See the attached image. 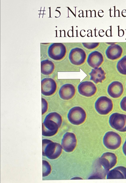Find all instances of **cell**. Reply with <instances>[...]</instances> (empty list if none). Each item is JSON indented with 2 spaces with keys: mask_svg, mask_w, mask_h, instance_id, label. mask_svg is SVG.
<instances>
[{
  "mask_svg": "<svg viewBox=\"0 0 126 183\" xmlns=\"http://www.w3.org/2000/svg\"><path fill=\"white\" fill-rule=\"evenodd\" d=\"M122 138L117 133L113 131H109L105 134L103 139V143L108 149L115 150L120 146Z\"/></svg>",
  "mask_w": 126,
  "mask_h": 183,
  "instance_id": "obj_1",
  "label": "cell"
},
{
  "mask_svg": "<svg viewBox=\"0 0 126 183\" xmlns=\"http://www.w3.org/2000/svg\"><path fill=\"white\" fill-rule=\"evenodd\" d=\"M86 117V114L84 110L78 106H75L71 108L67 115V118L69 122L76 125L83 123Z\"/></svg>",
  "mask_w": 126,
  "mask_h": 183,
  "instance_id": "obj_2",
  "label": "cell"
},
{
  "mask_svg": "<svg viewBox=\"0 0 126 183\" xmlns=\"http://www.w3.org/2000/svg\"><path fill=\"white\" fill-rule=\"evenodd\" d=\"M109 122L111 127L119 131L126 132V115L115 112L110 116Z\"/></svg>",
  "mask_w": 126,
  "mask_h": 183,
  "instance_id": "obj_3",
  "label": "cell"
},
{
  "mask_svg": "<svg viewBox=\"0 0 126 183\" xmlns=\"http://www.w3.org/2000/svg\"><path fill=\"white\" fill-rule=\"evenodd\" d=\"M95 108L97 112L101 115H106L112 110L113 104L112 100L107 96L99 97L95 103Z\"/></svg>",
  "mask_w": 126,
  "mask_h": 183,
  "instance_id": "obj_4",
  "label": "cell"
},
{
  "mask_svg": "<svg viewBox=\"0 0 126 183\" xmlns=\"http://www.w3.org/2000/svg\"><path fill=\"white\" fill-rule=\"evenodd\" d=\"M66 53L65 47L62 43H53L48 48V54L49 56L54 60H62L65 57Z\"/></svg>",
  "mask_w": 126,
  "mask_h": 183,
  "instance_id": "obj_5",
  "label": "cell"
},
{
  "mask_svg": "<svg viewBox=\"0 0 126 183\" xmlns=\"http://www.w3.org/2000/svg\"><path fill=\"white\" fill-rule=\"evenodd\" d=\"M86 58V54L82 49L76 48L72 49L69 55V59L73 64L80 65L84 63Z\"/></svg>",
  "mask_w": 126,
  "mask_h": 183,
  "instance_id": "obj_6",
  "label": "cell"
},
{
  "mask_svg": "<svg viewBox=\"0 0 126 183\" xmlns=\"http://www.w3.org/2000/svg\"><path fill=\"white\" fill-rule=\"evenodd\" d=\"M99 162L104 169L108 171L116 165L117 157L113 153L106 152L103 153L99 158Z\"/></svg>",
  "mask_w": 126,
  "mask_h": 183,
  "instance_id": "obj_7",
  "label": "cell"
},
{
  "mask_svg": "<svg viewBox=\"0 0 126 183\" xmlns=\"http://www.w3.org/2000/svg\"><path fill=\"white\" fill-rule=\"evenodd\" d=\"M77 139L75 134L67 132L64 135L61 142V146L66 152H71L73 150L77 144Z\"/></svg>",
  "mask_w": 126,
  "mask_h": 183,
  "instance_id": "obj_8",
  "label": "cell"
},
{
  "mask_svg": "<svg viewBox=\"0 0 126 183\" xmlns=\"http://www.w3.org/2000/svg\"><path fill=\"white\" fill-rule=\"evenodd\" d=\"M78 90L81 95L86 97H91L94 95L97 89L94 83L91 81H85L80 83L78 85Z\"/></svg>",
  "mask_w": 126,
  "mask_h": 183,
  "instance_id": "obj_9",
  "label": "cell"
},
{
  "mask_svg": "<svg viewBox=\"0 0 126 183\" xmlns=\"http://www.w3.org/2000/svg\"><path fill=\"white\" fill-rule=\"evenodd\" d=\"M41 93L44 95L49 96L56 92L57 84L53 79L50 78H45L41 81Z\"/></svg>",
  "mask_w": 126,
  "mask_h": 183,
  "instance_id": "obj_10",
  "label": "cell"
},
{
  "mask_svg": "<svg viewBox=\"0 0 126 183\" xmlns=\"http://www.w3.org/2000/svg\"><path fill=\"white\" fill-rule=\"evenodd\" d=\"M47 144L45 149H46L48 157L51 159H54L59 157L62 153V146L58 143L48 140Z\"/></svg>",
  "mask_w": 126,
  "mask_h": 183,
  "instance_id": "obj_11",
  "label": "cell"
},
{
  "mask_svg": "<svg viewBox=\"0 0 126 183\" xmlns=\"http://www.w3.org/2000/svg\"><path fill=\"white\" fill-rule=\"evenodd\" d=\"M59 128L54 121L45 118L42 124V134L46 136H53L57 133Z\"/></svg>",
  "mask_w": 126,
  "mask_h": 183,
  "instance_id": "obj_12",
  "label": "cell"
},
{
  "mask_svg": "<svg viewBox=\"0 0 126 183\" xmlns=\"http://www.w3.org/2000/svg\"><path fill=\"white\" fill-rule=\"evenodd\" d=\"M124 90L123 84L118 81L112 82L109 85L107 89L109 95L111 97L114 98L120 97L123 94Z\"/></svg>",
  "mask_w": 126,
  "mask_h": 183,
  "instance_id": "obj_13",
  "label": "cell"
},
{
  "mask_svg": "<svg viewBox=\"0 0 126 183\" xmlns=\"http://www.w3.org/2000/svg\"><path fill=\"white\" fill-rule=\"evenodd\" d=\"M76 89L74 86L70 83L65 84L60 88L59 91L60 97L64 100H68L72 99L74 96Z\"/></svg>",
  "mask_w": 126,
  "mask_h": 183,
  "instance_id": "obj_14",
  "label": "cell"
},
{
  "mask_svg": "<svg viewBox=\"0 0 126 183\" xmlns=\"http://www.w3.org/2000/svg\"><path fill=\"white\" fill-rule=\"evenodd\" d=\"M104 58L102 55L97 51L90 53L87 59L88 64L94 68H98L102 64Z\"/></svg>",
  "mask_w": 126,
  "mask_h": 183,
  "instance_id": "obj_15",
  "label": "cell"
},
{
  "mask_svg": "<svg viewBox=\"0 0 126 183\" xmlns=\"http://www.w3.org/2000/svg\"><path fill=\"white\" fill-rule=\"evenodd\" d=\"M107 179H126V167L119 166L115 168L107 173Z\"/></svg>",
  "mask_w": 126,
  "mask_h": 183,
  "instance_id": "obj_16",
  "label": "cell"
},
{
  "mask_svg": "<svg viewBox=\"0 0 126 183\" xmlns=\"http://www.w3.org/2000/svg\"><path fill=\"white\" fill-rule=\"evenodd\" d=\"M123 52L121 47L118 45H111L108 47L106 51V55L109 59L114 60L119 58Z\"/></svg>",
  "mask_w": 126,
  "mask_h": 183,
  "instance_id": "obj_17",
  "label": "cell"
},
{
  "mask_svg": "<svg viewBox=\"0 0 126 183\" xmlns=\"http://www.w3.org/2000/svg\"><path fill=\"white\" fill-rule=\"evenodd\" d=\"M106 74L101 67L93 69L89 74L90 80L96 84L101 83L106 78Z\"/></svg>",
  "mask_w": 126,
  "mask_h": 183,
  "instance_id": "obj_18",
  "label": "cell"
},
{
  "mask_svg": "<svg viewBox=\"0 0 126 183\" xmlns=\"http://www.w3.org/2000/svg\"><path fill=\"white\" fill-rule=\"evenodd\" d=\"M54 68V65L51 61L47 59L41 61V72L43 74L46 75L51 74Z\"/></svg>",
  "mask_w": 126,
  "mask_h": 183,
  "instance_id": "obj_19",
  "label": "cell"
},
{
  "mask_svg": "<svg viewBox=\"0 0 126 183\" xmlns=\"http://www.w3.org/2000/svg\"><path fill=\"white\" fill-rule=\"evenodd\" d=\"M45 118L54 121L57 123L59 127L61 126L62 123V119L61 116L56 112L49 113Z\"/></svg>",
  "mask_w": 126,
  "mask_h": 183,
  "instance_id": "obj_20",
  "label": "cell"
},
{
  "mask_svg": "<svg viewBox=\"0 0 126 183\" xmlns=\"http://www.w3.org/2000/svg\"><path fill=\"white\" fill-rule=\"evenodd\" d=\"M116 67L118 71L120 73L126 75V55L118 62Z\"/></svg>",
  "mask_w": 126,
  "mask_h": 183,
  "instance_id": "obj_21",
  "label": "cell"
},
{
  "mask_svg": "<svg viewBox=\"0 0 126 183\" xmlns=\"http://www.w3.org/2000/svg\"><path fill=\"white\" fill-rule=\"evenodd\" d=\"M84 46L88 49H92L97 47L98 45V43H83Z\"/></svg>",
  "mask_w": 126,
  "mask_h": 183,
  "instance_id": "obj_22",
  "label": "cell"
},
{
  "mask_svg": "<svg viewBox=\"0 0 126 183\" xmlns=\"http://www.w3.org/2000/svg\"><path fill=\"white\" fill-rule=\"evenodd\" d=\"M121 109L124 111L126 112V96L121 100L120 103Z\"/></svg>",
  "mask_w": 126,
  "mask_h": 183,
  "instance_id": "obj_23",
  "label": "cell"
},
{
  "mask_svg": "<svg viewBox=\"0 0 126 183\" xmlns=\"http://www.w3.org/2000/svg\"><path fill=\"white\" fill-rule=\"evenodd\" d=\"M47 102L44 99L42 98V114L44 113L47 110Z\"/></svg>",
  "mask_w": 126,
  "mask_h": 183,
  "instance_id": "obj_24",
  "label": "cell"
},
{
  "mask_svg": "<svg viewBox=\"0 0 126 183\" xmlns=\"http://www.w3.org/2000/svg\"><path fill=\"white\" fill-rule=\"evenodd\" d=\"M122 150L126 156V139L123 145Z\"/></svg>",
  "mask_w": 126,
  "mask_h": 183,
  "instance_id": "obj_25",
  "label": "cell"
},
{
  "mask_svg": "<svg viewBox=\"0 0 126 183\" xmlns=\"http://www.w3.org/2000/svg\"></svg>",
  "mask_w": 126,
  "mask_h": 183,
  "instance_id": "obj_26",
  "label": "cell"
},
{
  "mask_svg": "<svg viewBox=\"0 0 126 183\" xmlns=\"http://www.w3.org/2000/svg\"></svg>",
  "mask_w": 126,
  "mask_h": 183,
  "instance_id": "obj_27",
  "label": "cell"
}]
</instances>
